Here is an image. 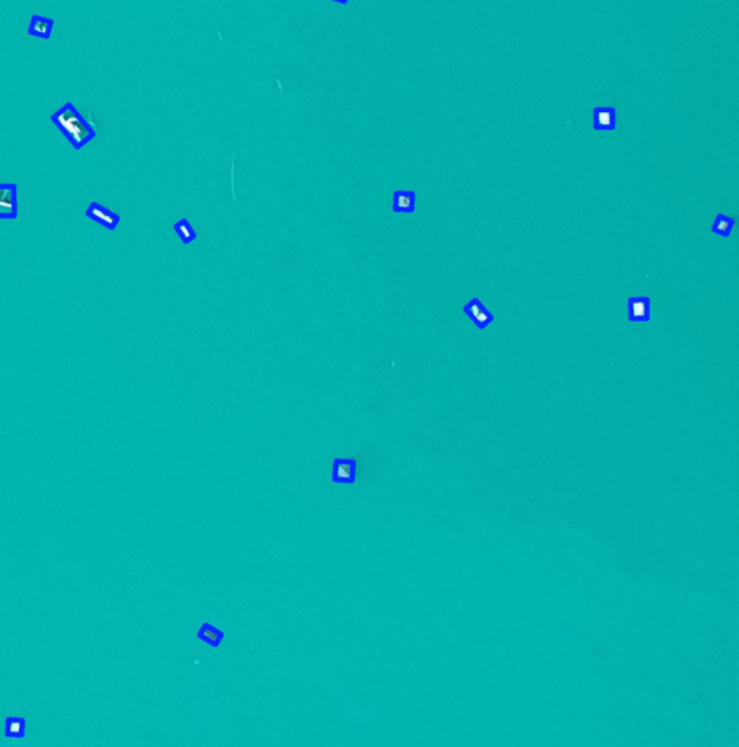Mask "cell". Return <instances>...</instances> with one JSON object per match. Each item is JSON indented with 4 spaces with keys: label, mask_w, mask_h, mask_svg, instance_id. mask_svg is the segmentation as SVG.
<instances>
[{
    "label": "cell",
    "mask_w": 739,
    "mask_h": 747,
    "mask_svg": "<svg viewBox=\"0 0 739 747\" xmlns=\"http://www.w3.org/2000/svg\"><path fill=\"white\" fill-rule=\"evenodd\" d=\"M617 108L595 107L592 111V129L595 132H616L617 130Z\"/></svg>",
    "instance_id": "52a82bcc"
},
{
    "label": "cell",
    "mask_w": 739,
    "mask_h": 747,
    "mask_svg": "<svg viewBox=\"0 0 739 747\" xmlns=\"http://www.w3.org/2000/svg\"><path fill=\"white\" fill-rule=\"evenodd\" d=\"M735 226V219L728 217L725 213H718L715 217V221L711 223L710 231L722 238H729Z\"/></svg>",
    "instance_id": "7c38bea8"
},
{
    "label": "cell",
    "mask_w": 739,
    "mask_h": 747,
    "mask_svg": "<svg viewBox=\"0 0 739 747\" xmlns=\"http://www.w3.org/2000/svg\"><path fill=\"white\" fill-rule=\"evenodd\" d=\"M52 123L74 150H81L97 136L95 126L88 121L72 103L63 106L52 114Z\"/></svg>",
    "instance_id": "6da1fadb"
},
{
    "label": "cell",
    "mask_w": 739,
    "mask_h": 747,
    "mask_svg": "<svg viewBox=\"0 0 739 747\" xmlns=\"http://www.w3.org/2000/svg\"><path fill=\"white\" fill-rule=\"evenodd\" d=\"M358 476V461L354 459L338 457L333 461L331 480L337 485H354Z\"/></svg>",
    "instance_id": "277c9868"
},
{
    "label": "cell",
    "mask_w": 739,
    "mask_h": 747,
    "mask_svg": "<svg viewBox=\"0 0 739 747\" xmlns=\"http://www.w3.org/2000/svg\"><path fill=\"white\" fill-rule=\"evenodd\" d=\"M174 231L176 234V237L180 238V241L184 244V246H190L191 243H194L197 239V232L193 228V223L190 222L188 218H181L178 219L176 222H174L172 225Z\"/></svg>",
    "instance_id": "8fae6325"
},
{
    "label": "cell",
    "mask_w": 739,
    "mask_h": 747,
    "mask_svg": "<svg viewBox=\"0 0 739 747\" xmlns=\"http://www.w3.org/2000/svg\"><path fill=\"white\" fill-rule=\"evenodd\" d=\"M417 195L414 190H396L392 193V212L412 215L416 212Z\"/></svg>",
    "instance_id": "ba28073f"
},
{
    "label": "cell",
    "mask_w": 739,
    "mask_h": 747,
    "mask_svg": "<svg viewBox=\"0 0 739 747\" xmlns=\"http://www.w3.org/2000/svg\"><path fill=\"white\" fill-rule=\"evenodd\" d=\"M330 2H336V3H341V5H347L349 0H330Z\"/></svg>",
    "instance_id": "5bb4252c"
},
{
    "label": "cell",
    "mask_w": 739,
    "mask_h": 747,
    "mask_svg": "<svg viewBox=\"0 0 739 747\" xmlns=\"http://www.w3.org/2000/svg\"><path fill=\"white\" fill-rule=\"evenodd\" d=\"M627 319L631 323H649L652 320V301L649 297H631L627 299Z\"/></svg>",
    "instance_id": "8992f818"
},
{
    "label": "cell",
    "mask_w": 739,
    "mask_h": 747,
    "mask_svg": "<svg viewBox=\"0 0 739 747\" xmlns=\"http://www.w3.org/2000/svg\"><path fill=\"white\" fill-rule=\"evenodd\" d=\"M25 719L22 717H8L3 726V736L6 739H22L25 736Z\"/></svg>",
    "instance_id": "4fadbf2b"
},
{
    "label": "cell",
    "mask_w": 739,
    "mask_h": 747,
    "mask_svg": "<svg viewBox=\"0 0 739 747\" xmlns=\"http://www.w3.org/2000/svg\"><path fill=\"white\" fill-rule=\"evenodd\" d=\"M18 213V186L0 183V219H17Z\"/></svg>",
    "instance_id": "7a4b0ae2"
},
{
    "label": "cell",
    "mask_w": 739,
    "mask_h": 747,
    "mask_svg": "<svg viewBox=\"0 0 739 747\" xmlns=\"http://www.w3.org/2000/svg\"><path fill=\"white\" fill-rule=\"evenodd\" d=\"M54 21L52 18L41 17V15H32L30 25H28V34L31 37L43 38V40H48L53 34Z\"/></svg>",
    "instance_id": "9c48e42d"
},
{
    "label": "cell",
    "mask_w": 739,
    "mask_h": 747,
    "mask_svg": "<svg viewBox=\"0 0 739 747\" xmlns=\"http://www.w3.org/2000/svg\"><path fill=\"white\" fill-rule=\"evenodd\" d=\"M85 217L89 221H94L99 226L105 228V230H108V231H116L117 226L121 222V218L119 217V213L112 212L111 209L98 203V201H92V203L88 206V209L85 212Z\"/></svg>",
    "instance_id": "3957f363"
},
{
    "label": "cell",
    "mask_w": 739,
    "mask_h": 747,
    "mask_svg": "<svg viewBox=\"0 0 739 747\" xmlns=\"http://www.w3.org/2000/svg\"><path fill=\"white\" fill-rule=\"evenodd\" d=\"M223 638H225V632L218 629V628H214L213 625H210L207 622L203 624L201 628L197 632V639L209 644L210 647H213V648L221 647Z\"/></svg>",
    "instance_id": "30bf717a"
},
{
    "label": "cell",
    "mask_w": 739,
    "mask_h": 747,
    "mask_svg": "<svg viewBox=\"0 0 739 747\" xmlns=\"http://www.w3.org/2000/svg\"><path fill=\"white\" fill-rule=\"evenodd\" d=\"M463 312L467 314L476 324L478 330H486V328L494 321V315L487 310V307L477 298H471L465 306L463 307Z\"/></svg>",
    "instance_id": "5b68a950"
}]
</instances>
